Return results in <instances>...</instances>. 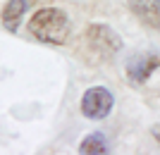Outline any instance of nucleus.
Returning a JSON list of instances; mask_svg holds the SVG:
<instances>
[{
	"mask_svg": "<svg viewBox=\"0 0 160 155\" xmlns=\"http://www.w3.org/2000/svg\"><path fill=\"white\" fill-rule=\"evenodd\" d=\"M29 34L41 43L62 46V43H67L69 34H72L69 14L60 7H43L29 19Z\"/></svg>",
	"mask_w": 160,
	"mask_h": 155,
	"instance_id": "nucleus-1",
	"label": "nucleus"
},
{
	"mask_svg": "<svg viewBox=\"0 0 160 155\" xmlns=\"http://www.w3.org/2000/svg\"><path fill=\"white\" fill-rule=\"evenodd\" d=\"M36 0H7V5L2 7V27L14 34L17 29H19V22L22 17L27 14V10L33 5Z\"/></svg>",
	"mask_w": 160,
	"mask_h": 155,
	"instance_id": "nucleus-6",
	"label": "nucleus"
},
{
	"mask_svg": "<svg viewBox=\"0 0 160 155\" xmlns=\"http://www.w3.org/2000/svg\"><path fill=\"white\" fill-rule=\"evenodd\" d=\"M127 5L143 24L160 31V0H127Z\"/></svg>",
	"mask_w": 160,
	"mask_h": 155,
	"instance_id": "nucleus-5",
	"label": "nucleus"
},
{
	"mask_svg": "<svg viewBox=\"0 0 160 155\" xmlns=\"http://www.w3.org/2000/svg\"><path fill=\"white\" fill-rule=\"evenodd\" d=\"M153 136H155V141L160 143V127H155V129H153Z\"/></svg>",
	"mask_w": 160,
	"mask_h": 155,
	"instance_id": "nucleus-8",
	"label": "nucleus"
},
{
	"mask_svg": "<svg viewBox=\"0 0 160 155\" xmlns=\"http://www.w3.org/2000/svg\"><path fill=\"white\" fill-rule=\"evenodd\" d=\"M86 41H88V46L98 55H103V57H112V55H117L122 50L120 34L112 27H108V24H91L86 29Z\"/></svg>",
	"mask_w": 160,
	"mask_h": 155,
	"instance_id": "nucleus-3",
	"label": "nucleus"
},
{
	"mask_svg": "<svg viewBox=\"0 0 160 155\" xmlns=\"http://www.w3.org/2000/svg\"><path fill=\"white\" fill-rule=\"evenodd\" d=\"M115 108V95L108 86H91L81 95V115L86 119H105Z\"/></svg>",
	"mask_w": 160,
	"mask_h": 155,
	"instance_id": "nucleus-2",
	"label": "nucleus"
},
{
	"mask_svg": "<svg viewBox=\"0 0 160 155\" xmlns=\"http://www.w3.org/2000/svg\"><path fill=\"white\" fill-rule=\"evenodd\" d=\"M160 67V53H136L127 60V76L134 84H143L148 76Z\"/></svg>",
	"mask_w": 160,
	"mask_h": 155,
	"instance_id": "nucleus-4",
	"label": "nucleus"
},
{
	"mask_svg": "<svg viewBox=\"0 0 160 155\" xmlns=\"http://www.w3.org/2000/svg\"><path fill=\"white\" fill-rule=\"evenodd\" d=\"M79 153H84V155H105V153H110V143H108L105 134H100V131L88 134L86 138L79 143Z\"/></svg>",
	"mask_w": 160,
	"mask_h": 155,
	"instance_id": "nucleus-7",
	"label": "nucleus"
}]
</instances>
